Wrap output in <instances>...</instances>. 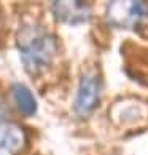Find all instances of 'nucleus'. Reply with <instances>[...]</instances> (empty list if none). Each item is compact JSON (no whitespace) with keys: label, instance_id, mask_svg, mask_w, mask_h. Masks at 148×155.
Here are the masks:
<instances>
[{"label":"nucleus","instance_id":"nucleus-4","mask_svg":"<svg viewBox=\"0 0 148 155\" xmlns=\"http://www.w3.org/2000/svg\"><path fill=\"white\" fill-rule=\"evenodd\" d=\"M26 147V131L13 122H0V155H19Z\"/></svg>","mask_w":148,"mask_h":155},{"label":"nucleus","instance_id":"nucleus-5","mask_svg":"<svg viewBox=\"0 0 148 155\" xmlns=\"http://www.w3.org/2000/svg\"><path fill=\"white\" fill-rule=\"evenodd\" d=\"M54 18L65 24H81L91 16V8L84 2H53Z\"/></svg>","mask_w":148,"mask_h":155},{"label":"nucleus","instance_id":"nucleus-1","mask_svg":"<svg viewBox=\"0 0 148 155\" xmlns=\"http://www.w3.org/2000/svg\"><path fill=\"white\" fill-rule=\"evenodd\" d=\"M21 62L30 77H38L51 67L58 54V40L38 24L24 26L16 37Z\"/></svg>","mask_w":148,"mask_h":155},{"label":"nucleus","instance_id":"nucleus-7","mask_svg":"<svg viewBox=\"0 0 148 155\" xmlns=\"http://www.w3.org/2000/svg\"><path fill=\"white\" fill-rule=\"evenodd\" d=\"M11 91H13V99L16 102V107H18V110L22 115L30 117L37 112L35 96L24 83H14Z\"/></svg>","mask_w":148,"mask_h":155},{"label":"nucleus","instance_id":"nucleus-2","mask_svg":"<svg viewBox=\"0 0 148 155\" xmlns=\"http://www.w3.org/2000/svg\"><path fill=\"white\" fill-rule=\"evenodd\" d=\"M107 19L116 27L139 29L148 21L146 2H110L107 8Z\"/></svg>","mask_w":148,"mask_h":155},{"label":"nucleus","instance_id":"nucleus-6","mask_svg":"<svg viewBox=\"0 0 148 155\" xmlns=\"http://www.w3.org/2000/svg\"><path fill=\"white\" fill-rule=\"evenodd\" d=\"M128 74L142 85H148V50L146 48H131L126 54Z\"/></svg>","mask_w":148,"mask_h":155},{"label":"nucleus","instance_id":"nucleus-3","mask_svg":"<svg viewBox=\"0 0 148 155\" xmlns=\"http://www.w3.org/2000/svg\"><path fill=\"white\" fill-rule=\"evenodd\" d=\"M100 101V77L96 72H86L80 78L73 110L80 117L91 115Z\"/></svg>","mask_w":148,"mask_h":155}]
</instances>
